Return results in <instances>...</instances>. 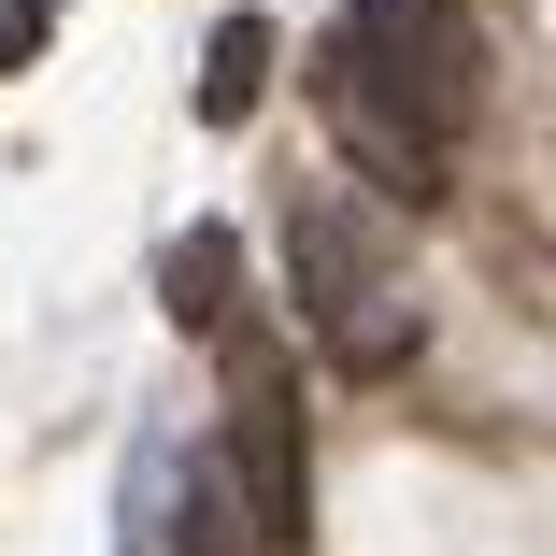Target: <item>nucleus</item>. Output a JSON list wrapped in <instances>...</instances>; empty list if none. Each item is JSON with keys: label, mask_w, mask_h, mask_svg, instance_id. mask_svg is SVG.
Here are the masks:
<instances>
[{"label": "nucleus", "mask_w": 556, "mask_h": 556, "mask_svg": "<svg viewBox=\"0 0 556 556\" xmlns=\"http://www.w3.org/2000/svg\"><path fill=\"white\" fill-rule=\"evenodd\" d=\"M314 100H328V129L357 143V172H371L386 200H428V186H442V143H428V129L400 115V100H386V86H371V72H357L343 43L314 58Z\"/></svg>", "instance_id": "obj_3"}, {"label": "nucleus", "mask_w": 556, "mask_h": 556, "mask_svg": "<svg viewBox=\"0 0 556 556\" xmlns=\"http://www.w3.org/2000/svg\"><path fill=\"white\" fill-rule=\"evenodd\" d=\"M172 556H257V514H243L229 457H200V471H186V528H172Z\"/></svg>", "instance_id": "obj_6"}, {"label": "nucleus", "mask_w": 556, "mask_h": 556, "mask_svg": "<svg viewBox=\"0 0 556 556\" xmlns=\"http://www.w3.org/2000/svg\"><path fill=\"white\" fill-rule=\"evenodd\" d=\"M286 257H300V314H314V343L343 357V371H400V357H414V286H400L328 200L286 229Z\"/></svg>", "instance_id": "obj_1"}, {"label": "nucleus", "mask_w": 556, "mask_h": 556, "mask_svg": "<svg viewBox=\"0 0 556 556\" xmlns=\"http://www.w3.org/2000/svg\"><path fill=\"white\" fill-rule=\"evenodd\" d=\"M229 485H243V514H257V542H286L300 528V400H286V371H271V343H243V371H229Z\"/></svg>", "instance_id": "obj_2"}, {"label": "nucleus", "mask_w": 556, "mask_h": 556, "mask_svg": "<svg viewBox=\"0 0 556 556\" xmlns=\"http://www.w3.org/2000/svg\"><path fill=\"white\" fill-rule=\"evenodd\" d=\"M271 58H286L271 15H229V29H214V43H200V129H243L257 100H271Z\"/></svg>", "instance_id": "obj_4"}, {"label": "nucleus", "mask_w": 556, "mask_h": 556, "mask_svg": "<svg viewBox=\"0 0 556 556\" xmlns=\"http://www.w3.org/2000/svg\"><path fill=\"white\" fill-rule=\"evenodd\" d=\"M157 300H172V328H229V300H243V243H229V229H186L172 271H157Z\"/></svg>", "instance_id": "obj_5"}]
</instances>
